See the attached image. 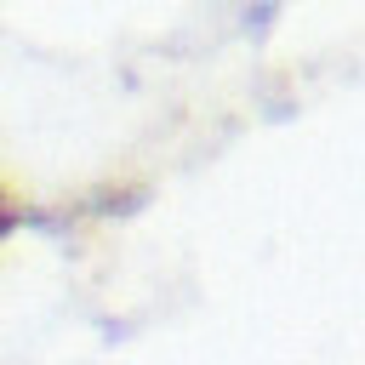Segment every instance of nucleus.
Wrapping results in <instances>:
<instances>
[{
    "label": "nucleus",
    "mask_w": 365,
    "mask_h": 365,
    "mask_svg": "<svg viewBox=\"0 0 365 365\" xmlns=\"http://www.w3.org/2000/svg\"><path fill=\"white\" fill-rule=\"evenodd\" d=\"M0 222H6V200H0Z\"/></svg>",
    "instance_id": "nucleus-1"
}]
</instances>
